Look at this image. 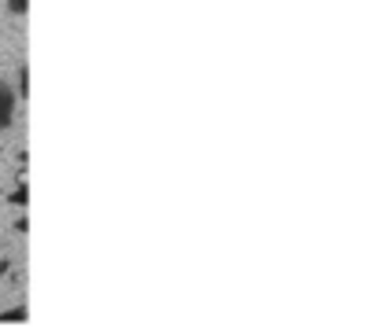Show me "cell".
Masks as SVG:
<instances>
[{
	"mask_svg": "<svg viewBox=\"0 0 379 335\" xmlns=\"http://www.w3.org/2000/svg\"><path fill=\"white\" fill-rule=\"evenodd\" d=\"M11 115H15V92L8 85H0V129L11 125Z\"/></svg>",
	"mask_w": 379,
	"mask_h": 335,
	"instance_id": "1",
	"label": "cell"
},
{
	"mask_svg": "<svg viewBox=\"0 0 379 335\" xmlns=\"http://www.w3.org/2000/svg\"><path fill=\"white\" fill-rule=\"evenodd\" d=\"M26 317H30V309H26V306H11V309L0 313V321H26Z\"/></svg>",
	"mask_w": 379,
	"mask_h": 335,
	"instance_id": "2",
	"label": "cell"
},
{
	"mask_svg": "<svg viewBox=\"0 0 379 335\" xmlns=\"http://www.w3.org/2000/svg\"><path fill=\"white\" fill-rule=\"evenodd\" d=\"M30 96V67H18V100Z\"/></svg>",
	"mask_w": 379,
	"mask_h": 335,
	"instance_id": "3",
	"label": "cell"
},
{
	"mask_svg": "<svg viewBox=\"0 0 379 335\" xmlns=\"http://www.w3.org/2000/svg\"><path fill=\"white\" fill-rule=\"evenodd\" d=\"M8 199H11L15 206H26V199H30V188H26V184H18V188H15V192L8 196Z\"/></svg>",
	"mask_w": 379,
	"mask_h": 335,
	"instance_id": "4",
	"label": "cell"
},
{
	"mask_svg": "<svg viewBox=\"0 0 379 335\" xmlns=\"http://www.w3.org/2000/svg\"><path fill=\"white\" fill-rule=\"evenodd\" d=\"M8 8H11L15 15H26V8H30V0H8Z\"/></svg>",
	"mask_w": 379,
	"mask_h": 335,
	"instance_id": "5",
	"label": "cell"
},
{
	"mask_svg": "<svg viewBox=\"0 0 379 335\" xmlns=\"http://www.w3.org/2000/svg\"><path fill=\"white\" fill-rule=\"evenodd\" d=\"M15 166H18V170H26V151H23V148L15 151Z\"/></svg>",
	"mask_w": 379,
	"mask_h": 335,
	"instance_id": "6",
	"label": "cell"
}]
</instances>
